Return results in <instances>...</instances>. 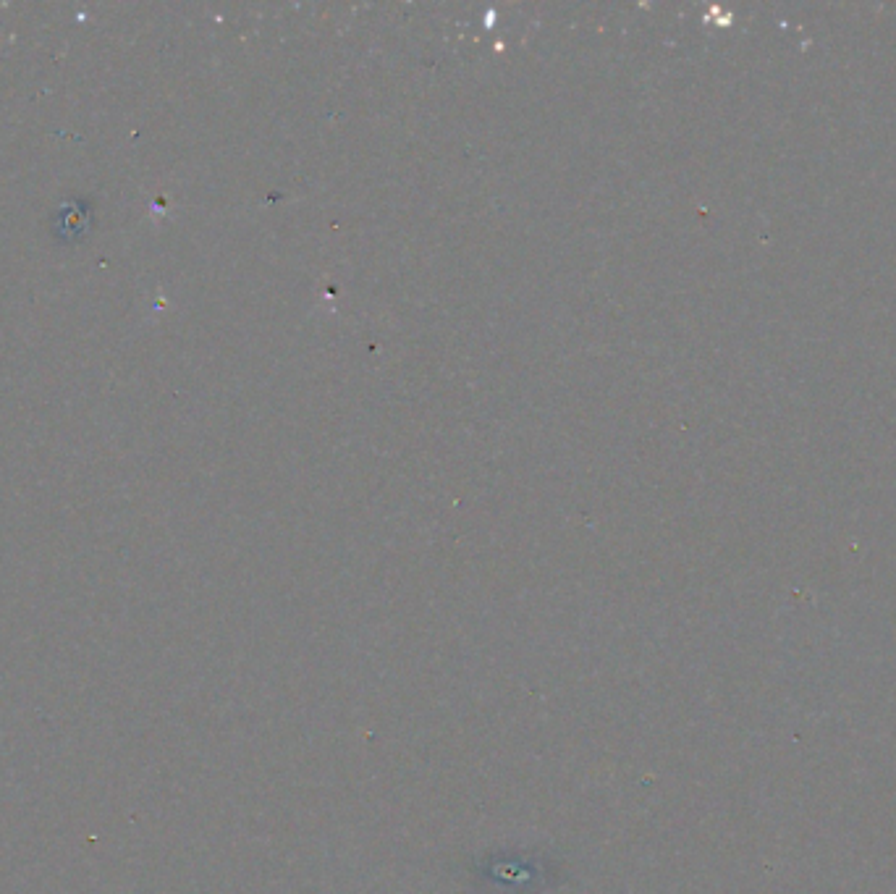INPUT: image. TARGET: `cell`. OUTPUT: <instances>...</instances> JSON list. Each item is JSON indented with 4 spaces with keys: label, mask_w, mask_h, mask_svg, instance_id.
Masks as SVG:
<instances>
[]
</instances>
